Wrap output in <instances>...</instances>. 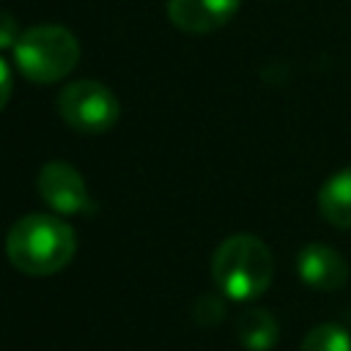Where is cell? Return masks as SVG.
Wrapping results in <instances>:
<instances>
[{
  "instance_id": "30bf717a",
  "label": "cell",
  "mask_w": 351,
  "mask_h": 351,
  "mask_svg": "<svg viewBox=\"0 0 351 351\" xmlns=\"http://www.w3.org/2000/svg\"><path fill=\"white\" fill-rule=\"evenodd\" d=\"M299 351H351V335L340 324L326 321L304 335Z\"/></svg>"
},
{
  "instance_id": "52a82bcc",
  "label": "cell",
  "mask_w": 351,
  "mask_h": 351,
  "mask_svg": "<svg viewBox=\"0 0 351 351\" xmlns=\"http://www.w3.org/2000/svg\"><path fill=\"white\" fill-rule=\"evenodd\" d=\"M241 0H167V19L184 33H211L230 22Z\"/></svg>"
},
{
  "instance_id": "5b68a950",
  "label": "cell",
  "mask_w": 351,
  "mask_h": 351,
  "mask_svg": "<svg viewBox=\"0 0 351 351\" xmlns=\"http://www.w3.org/2000/svg\"><path fill=\"white\" fill-rule=\"evenodd\" d=\"M36 186H38L41 200L58 214H69L71 217V214H93L96 211V203H93V197L88 192L85 178L69 162L52 159V162L41 165Z\"/></svg>"
},
{
  "instance_id": "8992f818",
  "label": "cell",
  "mask_w": 351,
  "mask_h": 351,
  "mask_svg": "<svg viewBox=\"0 0 351 351\" xmlns=\"http://www.w3.org/2000/svg\"><path fill=\"white\" fill-rule=\"evenodd\" d=\"M296 274L302 277L304 285H310L315 291H337L348 280V263L335 247L313 241L299 250Z\"/></svg>"
},
{
  "instance_id": "277c9868",
  "label": "cell",
  "mask_w": 351,
  "mask_h": 351,
  "mask_svg": "<svg viewBox=\"0 0 351 351\" xmlns=\"http://www.w3.org/2000/svg\"><path fill=\"white\" fill-rule=\"evenodd\" d=\"M58 112L66 126L82 134H101L115 126L121 107L115 93L96 80H74L58 96Z\"/></svg>"
},
{
  "instance_id": "8fae6325",
  "label": "cell",
  "mask_w": 351,
  "mask_h": 351,
  "mask_svg": "<svg viewBox=\"0 0 351 351\" xmlns=\"http://www.w3.org/2000/svg\"><path fill=\"white\" fill-rule=\"evenodd\" d=\"M192 315H195V321H197L200 326H214V324H219V321L225 318V302H222L217 293H203V296L195 302Z\"/></svg>"
},
{
  "instance_id": "3957f363",
  "label": "cell",
  "mask_w": 351,
  "mask_h": 351,
  "mask_svg": "<svg viewBox=\"0 0 351 351\" xmlns=\"http://www.w3.org/2000/svg\"><path fill=\"white\" fill-rule=\"evenodd\" d=\"M14 63L36 85L69 77L80 63V41L63 25H33L14 44Z\"/></svg>"
},
{
  "instance_id": "6da1fadb",
  "label": "cell",
  "mask_w": 351,
  "mask_h": 351,
  "mask_svg": "<svg viewBox=\"0 0 351 351\" xmlns=\"http://www.w3.org/2000/svg\"><path fill=\"white\" fill-rule=\"evenodd\" d=\"M77 252L74 230L52 214H25L5 236V255L14 269L30 277L58 274Z\"/></svg>"
},
{
  "instance_id": "7c38bea8",
  "label": "cell",
  "mask_w": 351,
  "mask_h": 351,
  "mask_svg": "<svg viewBox=\"0 0 351 351\" xmlns=\"http://www.w3.org/2000/svg\"><path fill=\"white\" fill-rule=\"evenodd\" d=\"M16 38H19V27H16V19L5 11V8H0V49H14V44H16Z\"/></svg>"
},
{
  "instance_id": "7a4b0ae2",
  "label": "cell",
  "mask_w": 351,
  "mask_h": 351,
  "mask_svg": "<svg viewBox=\"0 0 351 351\" xmlns=\"http://www.w3.org/2000/svg\"><path fill=\"white\" fill-rule=\"evenodd\" d=\"M211 277L222 296L250 302L266 293L274 277V258L269 247L250 233L225 239L211 258Z\"/></svg>"
},
{
  "instance_id": "9c48e42d",
  "label": "cell",
  "mask_w": 351,
  "mask_h": 351,
  "mask_svg": "<svg viewBox=\"0 0 351 351\" xmlns=\"http://www.w3.org/2000/svg\"><path fill=\"white\" fill-rule=\"evenodd\" d=\"M236 337L247 351H269L277 346L280 324L263 307H250L236 318Z\"/></svg>"
},
{
  "instance_id": "ba28073f",
  "label": "cell",
  "mask_w": 351,
  "mask_h": 351,
  "mask_svg": "<svg viewBox=\"0 0 351 351\" xmlns=\"http://www.w3.org/2000/svg\"><path fill=\"white\" fill-rule=\"evenodd\" d=\"M318 214L329 225L351 230V167H343L324 181V186L318 189Z\"/></svg>"
},
{
  "instance_id": "4fadbf2b",
  "label": "cell",
  "mask_w": 351,
  "mask_h": 351,
  "mask_svg": "<svg viewBox=\"0 0 351 351\" xmlns=\"http://www.w3.org/2000/svg\"><path fill=\"white\" fill-rule=\"evenodd\" d=\"M11 88H14L11 69H8V63L0 58V110L8 104V99H11Z\"/></svg>"
}]
</instances>
